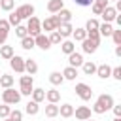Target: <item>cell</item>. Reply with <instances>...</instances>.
Wrapping results in <instances>:
<instances>
[{
	"instance_id": "1",
	"label": "cell",
	"mask_w": 121,
	"mask_h": 121,
	"mask_svg": "<svg viewBox=\"0 0 121 121\" xmlns=\"http://www.w3.org/2000/svg\"><path fill=\"white\" fill-rule=\"evenodd\" d=\"M113 108V96L112 95H100L98 98H96V102H95V106H93V112L95 113H106L108 110H112Z\"/></svg>"
},
{
	"instance_id": "2",
	"label": "cell",
	"mask_w": 121,
	"mask_h": 121,
	"mask_svg": "<svg viewBox=\"0 0 121 121\" xmlns=\"http://www.w3.org/2000/svg\"><path fill=\"white\" fill-rule=\"evenodd\" d=\"M26 32H28V36H32V38H36L38 34H42V21L32 15V17L28 19V23H26Z\"/></svg>"
},
{
	"instance_id": "3",
	"label": "cell",
	"mask_w": 121,
	"mask_h": 121,
	"mask_svg": "<svg viewBox=\"0 0 121 121\" xmlns=\"http://www.w3.org/2000/svg\"><path fill=\"white\" fill-rule=\"evenodd\" d=\"M2 100H4V104H17V102L21 100V93L15 91L13 87L4 89V91H2Z\"/></svg>"
},
{
	"instance_id": "4",
	"label": "cell",
	"mask_w": 121,
	"mask_h": 121,
	"mask_svg": "<svg viewBox=\"0 0 121 121\" xmlns=\"http://www.w3.org/2000/svg\"><path fill=\"white\" fill-rule=\"evenodd\" d=\"M76 95L81 98V100H91V96H93V91H91V87L87 85V83H76Z\"/></svg>"
},
{
	"instance_id": "5",
	"label": "cell",
	"mask_w": 121,
	"mask_h": 121,
	"mask_svg": "<svg viewBox=\"0 0 121 121\" xmlns=\"http://www.w3.org/2000/svg\"><path fill=\"white\" fill-rule=\"evenodd\" d=\"M59 25H60L59 17H57V15H51V17H47L45 21H42V30H45V32H53V30H57Z\"/></svg>"
},
{
	"instance_id": "6",
	"label": "cell",
	"mask_w": 121,
	"mask_h": 121,
	"mask_svg": "<svg viewBox=\"0 0 121 121\" xmlns=\"http://www.w3.org/2000/svg\"><path fill=\"white\" fill-rule=\"evenodd\" d=\"M15 11H17V15L21 17V21H23V19H30V17L34 15V6H32V4H23V6H19Z\"/></svg>"
},
{
	"instance_id": "7",
	"label": "cell",
	"mask_w": 121,
	"mask_h": 121,
	"mask_svg": "<svg viewBox=\"0 0 121 121\" xmlns=\"http://www.w3.org/2000/svg\"><path fill=\"white\" fill-rule=\"evenodd\" d=\"M9 66H11V70H15L17 74H23V72H25V59L19 57V55H13V57L9 59Z\"/></svg>"
},
{
	"instance_id": "8",
	"label": "cell",
	"mask_w": 121,
	"mask_h": 121,
	"mask_svg": "<svg viewBox=\"0 0 121 121\" xmlns=\"http://www.w3.org/2000/svg\"><path fill=\"white\" fill-rule=\"evenodd\" d=\"M81 49H83V53H89V55H93V53L98 49V42H93V40L85 38V40L81 42Z\"/></svg>"
},
{
	"instance_id": "9",
	"label": "cell",
	"mask_w": 121,
	"mask_h": 121,
	"mask_svg": "<svg viewBox=\"0 0 121 121\" xmlns=\"http://www.w3.org/2000/svg\"><path fill=\"white\" fill-rule=\"evenodd\" d=\"M74 115H76V119H79V121L91 119V108H87V106H79V108L74 110Z\"/></svg>"
},
{
	"instance_id": "10",
	"label": "cell",
	"mask_w": 121,
	"mask_h": 121,
	"mask_svg": "<svg viewBox=\"0 0 121 121\" xmlns=\"http://www.w3.org/2000/svg\"><path fill=\"white\" fill-rule=\"evenodd\" d=\"M34 45H38V47H40V49H43V51H47V49L51 47L49 38H47L45 34H38V36L34 38Z\"/></svg>"
},
{
	"instance_id": "11",
	"label": "cell",
	"mask_w": 121,
	"mask_h": 121,
	"mask_svg": "<svg viewBox=\"0 0 121 121\" xmlns=\"http://www.w3.org/2000/svg\"><path fill=\"white\" fill-rule=\"evenodd\" d=\"M68 62H70L68 66L78 68V66H81L85 60H83V55H81V53H76V51H74V53H70V55H68Z\"/></svg>"
},
{
	"instance_id": "12",
	"label": "cell",
	"mask_w": 121,
	"mask_h": 121,
	"mask_svg": "<svg viewBox=\"0 0 121 121\" xmlns=\"http://www.w3.org/2000/svg\"><path fill=\"white\" fill-rule=\"evenodd\" d=\"M100 15H102L104 23H112V21H115V17H117V11L113 9V6H108V8H104V11H102Z\"/></svg>"
},
{
	"instance_id": "13",
	"label": "cell",
	"mask_w": 121,
	"mask_h": 121,
	"mask_svg": "<svg viewBox=\"0 0 121 121\" xmlns=\"http://www.w3.org/2000/svg\"><path fill=\"white\" fill-rule=\"evenodd\" d=\"M72 30H74V26H72L70 23H60V25L57 26V32L60 34V38H68V36H72Z\"/></svg>"
},
{
	"instance_id": "14",
	"label": "cell",
	"mask_w": 121,
	"mask_h": 121,
	"mask_svg": "<svg viewBox=\"0 0 121 121\" xmlns=\"http://www.w3.org/2000/svg\"><path fill=\"white\" fill-rule=\"evenodd\" d=\"M62 8H64V0H49L47 2V11H51V13H59Z\"/></svg>"
},
{
	"instance_id": "15",
	"label": "cell",
	"mask_w": 121,
	"mask_h": 121,
	"mask_svg": "<svg viewBox=\"0 0 121 121\" xmlns=\"http://www.w3.org/2000/svg\"><path fill=\"white\" fill-rule=\"evenodd\" d=\"M104 8H108V0H95V2L91 4V9H93L95 15H100V13L104 11Z\"/></svg>"
},
{
	"instance_id": "16",
	"label": "cell",
	"mask_w": 121,
	"mask_h": 121,
	"mask_svg": "<svg viewBox=\"0 0 121 121\" xmlns=\"http://www.w3.org/2000/svg\"><path fill=\"white\" fill-rule=\"evenodd\" d=\"M96 76H98V78H102V79L110 78V76H112V66H108L106 62H104V64H100V66H96Z\"/></svg>"
},
{
	"instance_id": "17",
	"label": "cell",
	"mask_w": 121,
	"mask_h": 121,
	"mask_svg": "<svg viewBox=\"0 0 121 121\" xmlns=\"http://www.w3.org/2000/svg\"><path fill=\"white\" fill-rule=\"evenodd\" d=\"M25 72H26L28 76H34V74L38 72V64H36V60H32V59H25Z\"/></svg>"
},
{
	"instance_id": "18",
	"label": "cell",
	"mask_w": 121,
	"mask_h": 121,
	"mask_svg": "<svg viewBox=\"0 0 121 121\" xmlns=\"http://www.w3.org/2000/svg\"><path fill=\"white\" fill-rule=\"evenodd\" d=\"M45 98H47L49 104H57L60 100V93L57 89H49V91H45Z\"/></svg>"
},
{
	"instance_id": "19",
	"label": "cell",
	"mask_w": 121,
	"mask_h": 121,
	"mask_svg": "<svg viewBox=\"0 0 121 121\" xmlns=\"http://www.w3.org/2000/svg\"><path fill=\"white\" fill-rule=\"evenodd\" d=\"M112 32H113L112 23H102V25H98V34H100V36L108 38V36H112Z\"/></svg>"
},
{
	"instance_id": "20",
	"label": "cell",
	"mask_w": 121,
	"mask_h": 121,
	"mask_svg": "<svg viewBox=\"0 0 121 121\" xmlns=\"http://www.w3.org/2000/svg\"><path fill=\"white\" fill-rule=\"evenodd\" d=\"M55 15L59 17V21H60V23H70V21H72V11H70V9H66V8H62V9H60L59 13H55Z\"/></svg>"
},
{
	"instance_id": "21",
	"label": "cell",
	"mask_w": 121,
	"mask_h": 121,
	"mask_svg": "<svg viewBox=\"0 0 121 121\" xmlns=\"http://www.w3.org/2000/svg\"><path fill=\"white\" fill-rule=\"evenodd\" d=\"M60 49H62V53H64V55H70V53H74V51H76V43H74L72 40H64V42L60 43Z\"/></svg>"
},
{
	"instance_id": "22",
	"label": "cell",
	"mask_w": 121,
	"mask_h": 121,
	"mask_svg": "<svg viewBox=\"0 0 121 121\" xmlns=\"http://www.w3.org/2000/svg\"><path fill=\"white\" fill-rule=\"evenodd\" d=\"M13 55H15V53H13V47H11V45H6V43H4V45H0V57H2V59L9 60Z\"/></svg>"
},
{
	"instance_id": "23",
	"label": "cell",
	"mask_w": 121,
	"mask_h": 121,
	"mask_svg": "<svg viewBox=\"0 0 121 121\" xmlns=\"http://www.w3.org/2000/svg\"><path fill=\"white\" fill-rule=\"evenodd\" d=\"M81 68H83V74H85V76H93V74H96V64H95L93 60L83 62V64H81Z\"/></svg>"
},
{
	"instance_id": "24",
	"label": "cell",
	"mask_w": 121,
	"mask_h": 121,
	"mask_svg": "<svg viewBox=\"0 0 121 121\" xmlns=\"http://www.w3.org/2000/svg\"><path fill=\"white\" fill-rule=\"evenodd\" d=\"M25 112H26L28 115H36V113L40 112V104H38V102H34V100H28V102H26V106H25Z\"/></svg>"
},
{
	"instance_id": "25",
	"label": "cell",
	"mask_w": 121,
	"mask_h": 121,
	"mask_svg": "<svg viewBox=\"0 0 121 121\" xmlns=\"http://www.w3.org/2000/svg\"><path fill=\"white\" fill-rule=\"evenodd\" d=\"M59 113H60V117H72L74 115V106L72 104H62V106H59Z\"/></svg>"
},
{
	"instance_id": "26",
	"label": "cell",
	"mask_w": 121,
	"mask_h": 121,
	"mask_svg": "<svg viewBox=\"0 0 121 121\" xmlns=\"http://www.w3.org/2000/svg\"><path fill=\"white\" fill-rule=\"evenodd\" d=\"M13 76H9V74H2L0 76V85L4 87V89H9V87H13Z\"/></svg>"
},
{
	"instance_id": "27",
	"label": "cell",
	"mask_w": 121,
	"mask_h": 121,
	"mask_svg": "<svg viewBox=\"0 0 121 121\" xmlns=\"http://www.w3.org/2000/svg\"><path fill=\"white\" fill-rule=\"evenodd\" d=\"M76 76H78V68H72V66H66L64 70H62V78L64 79H76Z\"/></svg>"
},
{
	"instance_id": "28",
	"label": "cell",
	"mask_w": 121,
	"mask_h": 121,
	"mask_svg": "<svg viewBox=\"0 0 121 121\" xmlns=\"http://www.w3.org/2000/svg\"><path fill=\"white\" fill-rule=\"evenodd\" d=\"M45 115H47L49 119L57 117V115H59V106H57V104H47V106H45Z\"/></svg>"
},
{
	"instance_id": "29",
	"label": "cell",
	"mask_w": 121,
	"mask_h": 121,
	"mask_svg": "<svg viewBox=\"0 0 121 121\" xmlns=\"http://www.w3.org/2000/svg\"><path fill=\"white\" fill-rule=\"evenodd\" d=\"M72 36H74L76 42H83L87 38V32H85V28H74L72 30Z\"/></svg>"
},
{
	"instance_id": "30",
	"label": "cell",
	"mask_w": 121,
	"mask_h": 121,
	"mask_svg": "<svg viewBox=\"0 0 121 121\" xmlns=\"http://www.w3.org/2000/svg\"><path fill=\"white\" fill-rule=\"evenodd\" d=\"M21 47L26 49V51H30L32 47H36V45H34V38H32V36H25V38L21 40Z\"/></svg>"
},
{
	"instance_id": "31",
	"label": "cell",
	"mask_w": 121,
	"mask_h": 121,
	"mask_svg": "<svg viewBox=\"0 0 121 121\" xmlns=\"http://www.w3.org/2000/svg\"><path fill=\"white\" fill-rule=\"evenodd\" d=\"M49 81H51V85H60L64 81V78H62L60 72H51L49 74Z\"/></svg>"
},
{
	"instance_id": "32",
	"label": "cell",
	"mask_w": 121,
	"mask_h": 121,
	"mask_svg": "<svg viewBox=\"0 0 121 121\" xmlns=\"http://www.w3.org/2000/svg\"><path fill=\"white\" fill-rule=\"evenodd\" d=\"M32 100L34 102H42V100H45V91L43 89H32Z\"/></svg>"
},
{
	"instance_id": "33",
	"label": "cell",
	"mask_w": 121,
	"mask_h": 121,
	"mask_svg": "<svg viewBox=\"0 0 121 121\" xmlns=\"http://www.w3.org/2000/svg\"><path fill=\"white\" fill-rule=\"evenodd\" d=\"M8 23H9V26H19V25H21V17L17 15V11H11V13H9Z\"/></svg>"
},
{
	"instance_id": "34",
	"label": "cell",
	"mask_w": 121,
	"mask_h": 121,
	"mask_svg": "<svg viewBox=\"0 0 121 121\" xmlns=\"http://www.w3.org/2000/svg\"><path fill=\"white\" fill-rule=\"evenodd\" d=\"M21 87H34V78L32 76H21Z\"/></svg>"
},
{
	"instance_id": "35",
	"label": "cell",
	"mask_w": 121,
	"mask_h": 121,
	"mask_svg": "<svg viewBox=\"0 0 121 121\" xmlns=\"http://www.w3.org/2000/svg\"><path fill=\"white\" fill-rule=\"evenodd\" d=\"M15 6V0H0V9L4 11H11Z\"/></svg>"
},
{
	"instance_id": "36",
	"label": "cell",
	"mask_w": 121,
	"mask_h": 121,
	"mask_svg": "<svg viewBox=\"0 0 121 121\" xmlns=\"http://www.w3.org/2000/svg\"><path fill=\"white\" fill-rule=\"evenodd\" d=\"M98 21L96 19H89L87 21V25H85V32H91V30H98Z\"/></svg>"
},
{
	"instance_id": "37",
	"label": "cell",
	"mask_w": 121,
	"mask_h": 121,
	"mask_svg": "<svg viewBox=\"0 0 121 121\" xmlns=\"http://www.w3.org/2000/svg\"><path fill=\"white\" fill-rule=\"evenodd\" d=\"M15 36L17 38H25V36H28V32H26V26L25 25H19V26H15Z\"/></svg>"
},
{
	"instance_id": "38",
	"label": "cell",
	"mask_w": 121,
	"mask_h": 121,
	"mask_svg": "<svg viewBox=\"0 0 121 121\" xmlns=\"http://www.w3.org/2000/svg\"><path fill=\"white\" fill-rule=\"evenodd\" d=\"M47 38H49V43H51V45H55V43H60V40H62V38H60V34H59L57 30H53V32H51Z\"/></svg>"
},
{
	"instance_id": "39",
	"label": "cell",
	"mask_w": 121,
	"mask_h": 121,
	"mask_svg": "<svg viewBox=\"0 0 121 121\" xmlns=\"http://www.w3.org/2000/svg\"><path fill=\"white\" fill-rule=\"evenodd\" d=\"M8 117H9L11 121H23V112H21V110H11Z\"/></svg>"
},
{
	"instance_id": "40",
	"label": "cell",
	"mask_w": 121,
	"mask_h": 121,
	"mask_svg": "<svg viewBox=\"0 0 121 121\" xmlns=\"http://www.w3.org/2000/svg\"><path fill=\"white\" fill-rule=\"evenodd\" d=\"M112 40H113L115 45H121V28H119V30L113 28V32H112Z\"/></svg>"
},
{
	"instance_id": "41",
	"label": "cell",
	"mask_w": 121,
	"mask_h": 121,
	"mask_svg": "<svg viewBox=\"0 0 121 121\" xmlns=\"http://www.w3.org/2000/svg\"><path fill=\"white\" fill-rule=\"evenodd\" d=\"M9 112H11L9 104H2V106H0V117H2V119H6V117L9 115Z\"/></svg>"
},
{
	"instance_id": "42",
	"label": "cell",
	"mask_w": 121,
	"mask_h": 121,
	"mask_svg": "<svg viewBox=\"0 0 121 121\" xmlns=\"http://www.w3.org/2000/svg\"><path fill=\"white\" fill-rule=\"evenodd\" d=\"M87 38L93 40V42H98V43H100V34H98V30H91V32H87Z\"/></svg>"
},
{
	"instance_id": "43",
	"label": "cell",
	"mask_w": 121,
	"mask_h": 121,
	"mask_svg": "<svg viewBox=\"0 0 121 121\" xmlns=\"http://www.w3.org/2000/svg\"><path fill=\"white\" fill-rule=\"evenodd\" d=\"M0 32H9V23H8V19H0Z\"/></svg>"
},
{
	"instance_id": "44",
	"label": "cell",
	"mask_w": 121,
	"mask_h": 121,
	"mask_svg": "<svg viewBox=\"0 0 121 121\" xmlns=\"http://www.w3.org/2000/svg\"><path fill=\"white\" fill-rule=\"evenodd\" d=\"M110 78H113V79H121V66L112 68V76H110Z\"/></svg>"
},
{
	"instance_id": "45",
	"label": "cell",
	"mask_w": 121,
	"mask_h": 121,
	"mask_svg": "<svg viewBox=\"0 0 121 121\" xmlns=\"http://www.w3.org/2000/svg\"><path fill=\"white\" fill-rule=\"evenodd\" d=\"M74 2H76L78 6H81V8H87V6H91L95 0H74Z\"/></svg>"
},
{
	"instance_id": "46",
	"label": "cell",
	"mask_w": 121,
	"mask_h": 121,
	"mask_svg": "<svg viewBox=\"0 0 121 121\" xmlns=\"http://www.w3.org/2000/svg\"><path fill=\"white\" fill-rule=\"evenodd\" d=\"M112 110H113L115 117H121V106H115V104H113V108H112Z\"/></svg>"
},
{
	"instance_id": "47",
	"label": "cell",
	"mask_w": 121,
	"mask_h": 121,
	"mask_svg": "<svg viewBox=\"0 0 121 121\" xmlns=\"http://www.w3.org/2000/svg\"><path fill=\"white\" fill-rule=\"evenodd\" d=\"M6 40H8V34H6V32H0V45H4Z\"/></svg>"
},
{
	"instance_id": "48",
	"label": "cell",
	"mask_w": 121,
	"mask_h": 121,
	"mask_svg": "<svg viewBox=\"0 0 121 121\" xmlns=\"http://www.w3.org/2000/svg\"><path fill=\"white\" fill-rule=\"evenodd\" d=\"M115 55L121 57V45H115Z\"/></svg>"
},
{
	"instance_id": "49",
	"label": "cell",
	"mask_w": 121,
	"mask_h": 121,
	"mask_svg": "<svg viewBox=\"0 0 121 121\" xmlns=\"http://www.w3.org/2000/svg\"><path fill=\"white\" fill-rule=\"evenodd\" d=\"M113 121H121V117H115V119H113Z\"/></svg>"
},
{
	"instance_id": "50",
	"label": "cell",
	"mask_w": 121,
	"mask_h": 121,
	"mask_svg": "<svg viewBox=\"0 0 121 121\" xmlns=\"http://www.w3.org/2000/svg\"><path fill=\"white\" fill-rule=\"evenodd\" d=\"M4 121H11V119H9V117H6V119H4Z\"/></svg>"
},
{
	"instance_id": "51",
	"label": "cell",
	"mask_w": 121,
	"mask_h": 121,
	"mask_svg": "<svg viewBox=\"0 0 121 121\" xmlns=\"http://www.w3.org/2000/svg\"><path fill=\"white\" fill-rule=\"evenodd\" d=\"M108 2H117V0H108Z\"/></svg>"
},
{
	"instance_id": "52",
	"label": "cell",
	"mask_w": 121,
	"mask_h": 121,
	"mask_svg": "<svg viewBox=\"0 0 121 121\" xmlns=\"http://www.w3.org/2000/svg\"><path fill=\"white\" fill-rule=\"evenodd\" d=\"M85 121H95V119H85Z\"/></svg>"
}]
</instances>
